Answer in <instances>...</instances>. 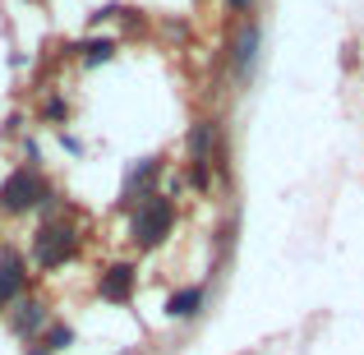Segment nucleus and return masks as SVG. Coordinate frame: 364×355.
<instances>
[{"label": "nucleus", "mask_w": 364, "mask_h": 355, "mask_svg": "<svg viewBox=\"0 0 364 355\" xmlns=\"http://www.w3.org/2000/svg\"><path fill=\"white\" fill-rule=\"evenodd\" d=\"M171 222H176V213H171V198H161V194H152V198H143L139 203V213H134V245H143V249H152V245H161L171 231Z\"/></svg>", "instance_id": "obj_1"}, {"label": "nucleus", "mask_w": 364, "mask_h": 355, "mask_svg": "<svg viewBox=\"0 0 364 355\" xmlns=\"http://www.w3.org/2000/svg\"><path fill=\"white\" fill-rule=\"evenodd\" d=\"M102 300H111V304H124L134 295V267L129 263H116V267H107L102 272Z\"/></svg>", "instance_id": "obj_4"}, {"label": "nucleus", "mask_w": 364, "mask_h": 355, "mask_svg": "<svg viewBox=\"0 0 364 355\" xmlns=\"http://www.w3.org/2000/svg\"><path fill=\"white\" fill-rule=\"evenodd\" d=\"M213 139H217V129H213V120H203V124H194V134H189V152L194 157H203L208 148H213Z\"/></svg>", "instance_id": "obj_7"}, {"label": "nucleus", "mask_w": 364, "mask_h": 355, "mask_svg": "<svg viewBox=\"0 0 364 355\" xmlns=\"http://www.w3.org/2000/svg\"><path fill=\"white\" fill-rule=\"evenodd\" d=\"M254 46H258V33H254V28H249V33L240 37V55H235V60H240V70H245L249 60H254Z\"/></svg>", "instance_id": "obj_9"}, {"label": "nucleus", "mask_w": 364, "mask_h": 355, "mask_svg": "<svg viewBox=\"0 0 364 355\" xmlns=\"http://www.w3.org/2000/svg\"><path fill=\"white\" fill-rule=\"evenodd\" d=\"M42 198H46V189L33 171H14V176L0 185V208H5V213H28V208H37Z\"/></svg>", "instance_id": "obj_3"}, {"label": "nucleus", "mask_w": 364, "mask_h": 355, "mask_svg": "<svg viewBox=\"0 0 364 355\" xmlns=\"http://www.w3.org/2000/svg\"><path fill=\"white\" fill-rule=\"evenodd\" d=\"M46 323L42 304H23V314H14V332H37Z\"/></svg>", "instance_id": "obj_8"}, {"label": "nucleus", "mask_w": 364, "mask_h": 355, "mask_svg": "<svg viewBox=\"0 0 364 355\" xmlns=\"http://www.w3.org/2000/svg\"><path fill=\"white\" fill-rule=\"evenodd\" d=\"M198 304H203V291H198V286H189V291H176V295H171V314H176V319H194Z\"/></svg>", "instance_id": "obj_6"}, {"label": "nucleus", "mask_w": 364, "mask_h": 355, "mask_svg": "<svg viewBox=\"0 0 364 355\" xmlns=\"http://www.w3.org/2000/svg\"><path fill=\"white\" fill-rule=\"evenodd\" d=\"M83 51H88V65H97V60H111V51H116V46H111V42H88Z\"/></svg>", "instance_id": "obj_10"}, {"label": "nucleus", "mask_w": 364, "mask_h": 355, "mask_svg": "<svg viewBox=\"0 0 364 355\" xmlns=\"http://www.w3.org/2000/svg\"><path fill=\"white\" fill-rule=\"evenodd\" d=\"M70 341H74V332H70V328H55L51 337H46V346H42V351H65Z\"/></svg>", "instance_id": "obj_11"}, {"label": "nucleus", "mask_w": 364, "mask_h": 355, "mask_svg": "<svg viewBox=\"0 0 364 355\" xmlns=\"http://www.w3.org/2000/svg\"><path fill=\"white\" fill-rule=\"evenodd\" d=\"M249 5H254V0H231V9H249Z\"/></svg>", "instance_id": "obj_12"}, {"label": "nucleus", "mask_w": 364, "mask_h": 355, "mask_svg": "<svg viewBox=\"0 0 364 355\" xmlns=\"http://www.w3.org/2000/svg\"><path fill=\"white\" fill-rule=\"evenodd\" d=\"M70 254H74V226L46 222L42 231H37V240H33V258H37L42 267H60Z\"/></svg>", "instance_id": "obj_2"}, {"label": "nucleus", "mask_w": 364, "mask_h": 355, "mask_svg": "<svg viewBox=\"0 0 364 355\" xmlns=\"http://www.w3.org/2000/svg\"><path fill=\"white\" fill-rule=\"evenodd\" d=\"M23 258H18V254H5V258H0V304H5V300H14V295L18 291H23Z\"/></svg>", "instance_id": "obj_5"}]
</instances>
